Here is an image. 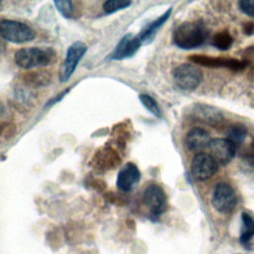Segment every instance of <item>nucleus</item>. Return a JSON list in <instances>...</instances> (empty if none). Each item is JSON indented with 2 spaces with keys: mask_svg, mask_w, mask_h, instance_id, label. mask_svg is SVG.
Listing matches in <instances>:
<instances>
[{
  "mask_svg": "<svg viewBox=\"0 0 254 254\" xmlns=\"http://www.w3.org/2000/svg\"><path fill=\"white\" fill-rule=\"evenodd\" d=\"M36 36L35 30L26 23L9 19L0 21V37L7 42L25 44L32 42Z\"/></svg>",
  "mask_w": 254,
  "mask_h": 254,
  "instance_id": "nucleus-3",
  "label": "nucleus"
},
{
  "mask_svg": "<svg viewBox=\"0 0 254 254\" xmlns=\"http://www.w3.org/2000/svg\"><path fill=\"white\" fill-rule=\"evenodd\" d=\"M190 61L203 65V66H207V67H220V66H225V67H229L232 69H238L241 68L242 63L237 61V60H233V59H222V58H214V57H209V56H205V55H192L190 58Z\"/></svg>",
  "mask_w": 254,
  "mask_h": 254,
  "instance_id": "nucleus-12",
  "label": "nucleus"
},
{
  "mask_svg": "<svg viewBox=\"0 0 254 254\" xmlns=\"http://www.w3.org/2000/svg\"><path fill=\"white\" fill-rule=\"evenodd\" d=\"M191 113L196 120L207 124H215L222 119V114L219 110H217L215 107L202 103L195 104L191 110Z\"/></svg>",
  "mask_w": 254,
  "mask_h": 254,
  "instance_id": "nucleus-16",
  "label": "nucleus"
},
{
  "mask_svg": "<svg viewBox=\"0 0 254 254\" xmlns=\"http://www.w3.org/2000/svg\"><path fill=\"white\" fill-rule=\"evenodd\" d=\"M57 60V52L52 47H28L18 50L14 55L17 66L32 69L52 64Z\"/></svg>",
  "mask_w": 254,
  "mask_h": 254,
  "instance_id": "nucleus-2",
  "label": "nucleus"
},
{
  "mask_svg": "<svg viewBox=\"0 0 254 254\" xmlns=\"http://www.w3.org/2000/svg\"><path fill=\"white\" fill-rule=\"evenodd\" d=\"M139 100L142 103V105L155 117H157V118L162 117V110H161L157 100L153 96L146 94V93H141V94H139Z\"/></svg>",
  "mask_w": 254,
  "mask_h": 254,
  "instance_id": "nucleus-20",
  "label": "nucleus"
},
{
  "mask_svg": "<svg viewBox=\"0 0 254 254\" xmlns=\"http://www.w3.org/2000/svg\"><path fill=\"white\" fill-rule=\"evenodd\" d=\"M131 5V1L126 0H107L103 3L102 8L105 14H112L128 8Z\"/></svg>",
  "mask_w": 254,
  "mask_h": 254,
  "instance_id": "nucleus-22",
  "label": "nucleus"
},
{
  "mask_svg": "<svg viewBox=\"0 0 254 254\" xmlns=\"http://www.w3.org/2000/svg\"><path fill=\"white\" fill-rule=\"evenodd\" d=\"M191 174L198 181L211 178L218 170V164L214 158L207 153H197L191 161Z\"/></svg>",
  "mask_w": 254,
  "mask_h": 254,
  "instance_id": "nucleus-8",
  "label": "nucleus"
},
{
  "mask_svg": "<svg viewBox=\"0 0 254 254\" xmlns=\"http://www.w3.org/2000/svg\"><path fill=\"white\" fill-rule=\"evenodd\" d=\"M25 81L30 85L35 86H45L50 83L51 76L49 73L43 71H36L28 73L25 77Z\"/></svg>",
  "mask_w": 254,
  "mask_h": 254,
  "instance_id": "nucleus-21",
  "label": "nucleus"
},
{
  "mask_svg": "<svg viewBox=\"0 0 254 254\" xmlns=\"http://www.w3.org/2000/svg\"><path fill=\"white\" fill-rule=\"evenodd\" d=\"M141 173L138 167L132 163H126L118 172L116 179V187L124 192L132 190L140 182Z\"/></svg>",
  "mask_w": 254,
  "mask_h": 254,
  "instance_id": "nucleus-11",
  "label": "nucleus"
},
{
  "mask_svg": "<svg viewBox=\"0 0 254 254\" xmlns=\"http://www.w3.org/2000/svg\"><path fill=\"white\" fill-rule=\"evenodd\" d=\"M172 11H173V8L170 7L161 16H159L158 18H156L155 20L151 21L150 23H148V24H146L144 26V28L141 30V32L138 35V37L141 40L142 44L148 45L151 42H153V40L155 39L158 31L169 20L171 14H172Z\"/></svg>",
  "mask_w": 254,
  "mask_h": 254,
  "instance_id": "nucleus-13",
  "label": "nucleus"
},
{
  "mask_svg": "<svg viewBox=\"0 0 254 254\" xmlns=\"http://www.w3.org/2000/svg\"><path fill=\"white\" fill-rule=\"evenodd\" d=\"M208 38L206 27L199 21H189L180 24L173 32L175 46L183 50H192L202 46Z\"/></svg>",
  "mask_w": 254,
  "mask_h": 254,
  "instance_id": "nucleus-1",
  "label": "nucleus"
},
{
  "mask_svg": "<svg viewBox=\"0 0 254 254\" xmlns=\"http://www.w3.org/2000/svg\"><path fill=\"white\" fill-rule=\"evenodd\" d=\"M210 140L207 131L199 127H194L187 133L185 143L190 151H200L208 147Z\"/></svg>",
  "mask_w": 254,
  "mask_h": 254,
  "instance_id": "nucleus-14",
  "label": "nucleus"
},
{
  "mask_svg": "<svg viewBox=\"0 0 254 254\" xmlns=\"http://www.w3.org/2000/svg\"><path fill=\"white\" fill-rule=\"evenodd\" d=\"M242 219V229L240 234V241L242 244L247 245L251 238L254 236V219L246 212H243L241 215Z\"/></svg>",
  "mask_w": 254,
  "mask_h": 254,
  "instance_id": "nucleus-17",
  "label": "nucleus"
},
{
  "mask_svg": "<svg viewBox=\"0 0 254 254\" xmlns=\"http://www.w3.org/2000/svg\"><path fill=\"white\" fill-rule=\"evenodd\" d=\"M232 43L233 38L227 31L216 33L211 40V45L220 51L228 50L232 46Z\"/></svg>",
  "mask_w": 254,
  "mask_h": 254,
  "instance_id": "nucleus-19",
  "label": "nucleus"
},
{
  "mask_svg": "<svg viewBox=\"0 0 254 254\" xmlns=\"http://www.w3.org/2000/svg\"><path fill=\"white\" fill-rule=\"evenodd\" d=\"M202 71L192 64H182L173 70L175 84L185 91L195 90L202 81Z\"/></svg>",
  "mask_w": 254,
  "mask_h": 254,
  "instance_id": "nucleus-4",
  "label": "nucleus"
},
{
  "mask_svg": "<svg viewBox=\"0 0 254 254\" xmlns=\"http://www.w3.org/2000/svg\"><path fill=\"white\" fill-rule=\"evenodd\" d=\"M247 134V130L244 126H231L227 131L228 139L232 142L242 141Z\"/></svg>",
  "mask_w": 254,
  "mask_h": 254,
  "instance_id": "nucleus-23",
  "label": "nucleus"
},
{
  "mask_svg": "<svg viewBox=\"0 0 254 254\" xmlns=\"http://www.w3.org/2000/svg\"><path fill=\"white\" fill-rule=\"evenodd\" d=\"M92 162L94 168L96 167L104 171L115 168L118 164H120V157L112 148L104 147L94 154Z\"/></svg>",
  "mask_w": 254,
  "mask_h": 254,
  "instance_id": "nucleus-15",
  "label": "nucleus"
},
{
  "mask_svg": "<svg viewBox=\"0 0 254 254\" xmlns=\"http://www.w3.org/2000/svg\"><path fill=\"white\" fill-rule=\"evenodd\" d=\"M54 4L64 18L73 19L74 17H76V7L73 1L56 0L54 1Z\"/></svg>",
  "mask_w": 254,
  "mask_h": 254,
  "instance_id": "nucleus-18",
  "label": "nucleus"
},
{
  "mask_svg": "<svg viewBox=\"0 0 254 254\" xmlns=\"http://www.w3.org/2000/svg\"><path fill=\"white\" fill-rule=\"evenodd\" d=\"M238 6L244 14L254 17V0H241L238 2Z\"/></svg>",
  "mask_w": 254,
  "mask_h": 254,
  "instance_id": "nucleus-24",
  "label": "nucleus"
},
{
  "mask_svg": "<svg viewBox=\"0 0 254 254\" xmlns=\"http://www.w3.org/2000/svg\"><path fill=\"white\" fill-rule=\"evenodd\" d=\"M143 201L149 208L150 213L159 217L167 208V195L158 184H150L143 192Z\"/></svg>",
  "mask_w": 254,
  "mask_h": 254,
  "instance_id": "nucleus-6",
  "label": "nucleus"
},
{
  "mask_svg": "<svg viewBox=\"0 0 254 254\" xmlns=\"http://www.w3.org/2000/svg\"><path fill=\"white\" fill-rule=\"evenodd\" d=\"M211 203L219 212L231 211L237 203V196L232 187L226 183L217 184L213 190Z\"/></svg>",
  "mask_w": 254,
  "mask_h": 254,
  "instance_id": "nucleus-7",
  "label": "nucleus"
},
{
  "mask_svg": "<svg viewBox=\"0 0 254 254\" xmlns=\"http://www.w3.org/2000/svg\"><path fill=\"white\" fill-rule=\"evenodd\" d=\"M86 52L87 46L81 41H76L67 48L64 61L59 72V78L61 82H66L69 80L75 71L78 63L81 61Z\"/></svg>",
  "mask_w": 254,
  "mask_h": 254,
  "instance_id": "nucleus-5",
  "label": "nucleus"
},
{
  "mask_svg": "<svg viewBox=\"0 0 254 254\" xmlns=\"http://www.w3.org/2000/svg\"><path fill=\"white\" fill-rule=\"evenodd\" d=\"M142 45L143 44L138 36H134L131 33L126 34L119 40L114 50L108 55L107 60L122 61L132 58L139 51Z\"/></svg>",
  "mask_w": 254,
  "mask_h": 254,
  "instance_id": "nucleus-9",
  "label": "nucleus"
},
{
  "mask_svg": "<svg viewBox=\"0 0 254 254\" xmlns=\"http://www.w3.org/2000/svg\"><path fill=\"white\" fill-rule=\"evenodd\" d=\"M68 90H69V88L65 89L64 91H62L60 94H58V95H56L55 97H53L49 102H47V105H46V106H51V105H54V104L58 103L59 101H61V100H62V98H63V97H64V95L68 92Z\"/></svg>",
  "mask_w": 254,
  "mask_h": 254,
  "instance_id": "nucleus-25",
  "label": "nucleus"
},
{
  "mask_svg": "<svg viewBox=\"0 0 254 254\" xmlns=\"http://www.w3.org/2000/svg\"><path fill=\"white\" fill-rule=\"evenodd\" d=\"M208 148L210 155L220 165L228 164L235 156V143L228 138H213L210 140Z\"/></svg>",
  "mask_w": 254,
  "mask_h": 254,
  "instance_id": "nucleus-10",
  "label": "nucleus"
}]
</instances>
